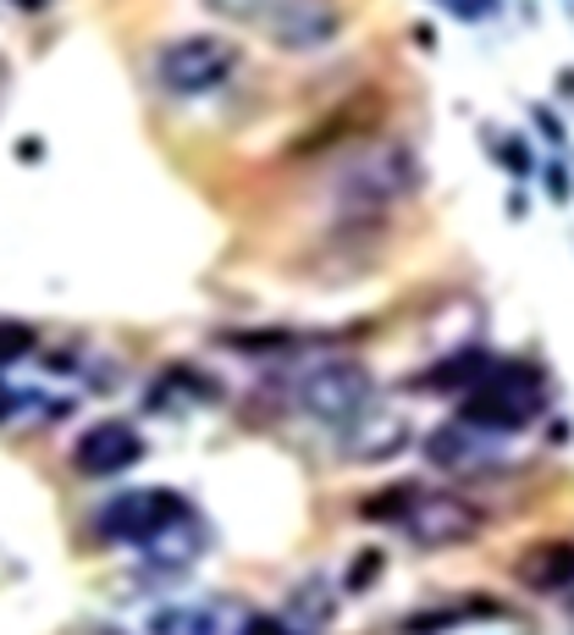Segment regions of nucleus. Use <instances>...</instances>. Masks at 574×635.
<instances>
[{"instance_id": "1", "label": "nucleus", "mask_w": 574, "mask_h": 635, "mask_svg": "<svg viewBox=\"0 0 574 635\" xmlns=\"http://www.w3.org/2000/svg\"><path fill=\"white\" fill-rule=\"evenodd\" d=\"M426 188V160L409 139H359L326 166L320 199L331 221H393Z\"/></svg>"}, {"instance_id": "2", "label": "nucleus", "mask_w": 574, "mask_h": 635, "mask_svg": "<svg viewBox=\"0 0 574 635\" xmlns=\"http://www.w3.org/2000/svg\"><path fill=\"white\" fill-rule=\"evenodd\" d=\"M553 409V370L531 354H497L486 381L453 398V420L486 431V437H525Z\"/></svg>"}, {"instance_id": "3", "label": "nucleus", "mask_w": 574, "mask_h": 635, "mask_svg": "<svg viewBox=\"0 0 574 635\" xmlns=\"http://www.w3.org/2000/svg\"><path fill=\"white\" fill-rule=\"evenodd\" d=\"M283 404L298 420L337 437L343 426H354L376 404V370L359 354H331V348L309 354V359H293L283 381Z\"/></svg>"}, {"instance_id": "4", "label": "nucleus", "mask_w": 574, "mask_h": 635, "mask_svg": "<svg viewBox=\"0 0 574 635\" xmlns=\"http://www.w3.org/2000/svg\"><path fill=\"white\" fill-rule=\"evenodd\" d=\"M244 72V44L227 33H177L149 56V78L166 100H210Z\"/></svg>"}, {"instance_id": "5", "label": "nucleus", "mask_w": 574, "mask_h": 635, "mask_svg": "<svg viewBox=\"0 0 574 635\" xmlns=\"http://www.w3.org/2000/svg\"><path fill=\"white\" fill-rule=\"evenodd\" d=\"M486 525H492V514H486V503L481 497H469V492H453V486H430L420 492V503L404 514V525H398V536L415 547V553H458V547H475L481 536H486Z\"/></svg>"}, {"instance_id": "6", "label": "nucleus", "mask_w": 574, "mask_h": 635, "mask_svg": "<svg viewBox=\"0 0 574 635\" xmlns=\"http://www.w3.org/2000/svg\"><path fill=\"white\" fill-rule=\"evenodd\" d=\"M188 514H199V508L177 486H128L95 508V536L106 547H144L149 536H160L166 525H177Z\"/></svg>"}, {"instance_id": "7", "label": "nucleus", "mask_w": 574, "mask_h": 635, "mask_svg": "<svg viewBox=\"0 0 574 635\" xmlns=\"http://www.w3.org/2000/svg\"><path fill=\"white\" fill-rule=\"evenodd\" d=\"M420 459L430 470L453 480H497V476H519L531 459H508V437H486L464 420H442L420 437Z\"/></svg>"}, {"instance_id": "8", "label": "nucleus", "mask_w": 574, "mask_h": 635, "mask_svg": "<svg viewBox=\"0 0 574 635\" xmlns=\"http://www.w3.org/2000/svg\"><path fill=\"white\" fill-rule=\"evenodd\" d=\"M255 28L283 56H315V50H331L343 39L348 11H343V0H271L255 17Z\"/></svg>"}, {"instance_id": "9", "label": "nucleus", "mask_w": 574, "mask_h": 635, "mask_svg": "<svg viewBox=\"0 0 574 635\" xmlns=\"http://www.w3.org/2000/svg\"><path fill=\"white\" fill-rule=\"evenodd\" d=\"M144 454H149V443H144L139 426L122 420V415H106V420H95V426H83L72 437L67 465H72L78 480H117L128 470H139Z\"/></svg>"}, {"instance_id": "10", "label": "nucleus", "mask_w": 574, "mask_h": 635, "mask_svg": "<svg viewBox=\"0 0 574 635\" xmlns=\"http://www.w3.org/2000/svg\"><path fill=\"white\" fill-rule=\"evenodd\" d=\"M249 603L232 597V592H199V597H182V603H160L144 635H249Z\"/></svg>"}, {"instance_id": "11", "label": "nucleus", "mask_w": 574, "mask_h": 635, "mask_svg": "<svg viewBox=\"0 0 574 635\" xmlns=\"http://www.w3.org/2000/svg\"><path fill=\"white\" fill-rule=\"evenodd\" d=\"M409 448H415V426L398 409H382V404H370L354 426L337 431V454L348 465H393Z\"/></svg>"}, {"instance_id": "12", "label": "nucleus", "mask_w": 574, "mask_h": 635, "mask_svg": "<svg viewBox=\"0 0 574 635\" xmlns=\"http://www.w3.org/2000/svg\"><path fill=\"white\" fill-rule=\"evenodd\" d=\"M519 614L492 597V592H464V597H447V603H430L398 619V635H453V631H475V625H514Z\"/></svg>"}, {"instance_id": "13", "label": "nucleus", "mask_w": 574, "mask_h": 635, "mask_svg": "<svg viewBox=\"0 0 574 635\" xmlns=\"http://www.w3.org/2000/svg\"><path fill=\"white\" fill-rule=\"evenodd\" d=\"M205 553H210V525H205L199 514H188V519H177V525H166L160 536L144 542L139 575L144 581H182V575L199 569Z\"/></svg>"}, {"instance_id": "14", "label": "nucleus", "mask_w": 574, "mask_h": 635, "mask_svg": "<svg viewBox=\"0 0 574 635\" xmlns=\"http://www.w3.org/2000/svg\"><path fill=\"white\" fill-rule=\"evenodd\" d=\"M492 359H497V354H492L486 343H453L442 359H430L426 370H415V376L404 381V393H409V398H464L469 387L486 381Z\"/></svg>"}, {"instance_id": "15", "label": "nucleus", "mask_w": 574, "mask_h": 635, "mask_svg": "<svg viewBox=\"0 0 574 635\" xmlns=\"http://www.w3.org/2000/svg\"><path fill=\"white\" fill-rule=\"evenodd\" d=\"M508 581L531 597H570L574 592V536H542L514 553Z\"/></svg>"}, {"instance_id": "16", "label": "nucleus", "mask_w": 574, "mask_h": 635, "mask_svg": "<svg viewBox=\"0 0 574 635\" xmlns=\"http://www.w3.org/2000/svg\"><path fill=\"white\" fill-rule=\"evenodd\" d=\"M370 100H382V95H354V100H337L315 128H304L293 145H287V160L293 166H304V160H331L337 150H348V145H359L365 139V111H370Z\"/></svg>"}, {"instance_id": "17", "label": "nucleus", "mask_w": 574, "mask_h": 635, "mask_svg": "<svg viewBox=\"0 0 574 635\" xmlns=\"http://www.w3.org/2000/svg\"><path fill=\"white\" fill-rule=\"evenodd\" d=\"M149 409H221L227 404V387L216 370L194 365V359H171L149 376V393H144Z\"/></svg>"}, {"instance_id": "18", "label": "nucleus", "mask_w": 574, "mask_h": 635, "mask_svg": "<svg viewBox=\"0 0 574 635\" xmlns=\"http://www.w3.org/2000/svg\"><path fill=\"white\" fill-rule=\"evenodd\" d=\"M216 343L238 359H304V354H326L337 343V331H298V326H232L216 331Z\"/></svg>"}, {"instance_id": "19", "label": "nucleus", "mask_w": 574, "mask_h": 635, "mask_svg": "<svg viewBox=\"0 0 574 635\" xmlns=\"http://www.w3.org/2000/svg\"><path fill=\"white\" fill-rule=\"evenodd\" d=\"M337 597H343V592L331 586V575H320V569H315V575H304V581H293V586H287L283 619H287V625H298V631L320 635L331 619H337V608H343Z\"/></svg>"}, {"instance_id": "20", "label": "nucleus", "mask_w": 574, "mask_h": 635, "mask_svg": "<svg viewBox=\"0 0 574 635\" xmlns=\"http://www.w3.org/2000/svg\"><path fill=\"white\" fill-rule=\"evenodd\" d=\"M420 492H426V480L420 476H398V480H382V486H370L359 503H354V519L359 525H404V514L420 503Z\"/></svg>"}, {"instance_id": "21", "label": "nucleus", "mask_w": 574, "mask_h": 635, "mask_svg": "<svg viewBox=\"0 0 574 635\" xmlns=\"http://www.w3.org/2000/svg\"><path fill=\"white\" fill-rule=\"evenodd\" d=\"M481 145H486V156L497 171H508L514 182H531L536 171H542V156H536V145L525 139V133H503V128H481Z\"/></svg>"}, {"instance_id": "22", "label": "nucleus", "mask_w": 574, "mask_h": 635, "mask_svg": "<svg viewBox=\"0 0 574 635\" xmlns=\"http://www.w3.org/2000/svg\"><path fill=\"white\" fill-rule=\"evenodd\" d=\"M382 581H387V553H382V547H359V553L348 558L337 592H343V597H365V592L382 586Z\"/></svg>"}, {"instance_id": "23", "label": "nucleus", "mask_w": 574, "mask_h": 635, "mask_svg": "<svg viewBox=\"0 0 574 635\" xmlns=\"http://www.w3.org/2000/svg\"><path fill=\"white\" fill-rule=\"evenodd\" d=\"M536 177H542V194H547L558 210H564V205H574V160L570 156H547Z\"/></svg>"}, {"instance_id": "24", "label": "nucleus", "mask_w": 574, "mask_h": 635, "mask_svg": "<svg viewBox=\"0 0 574 635\" xmlns=\"http://www.w3.org/2000/svg\"><path fill=\"white\" fill-rule=\"evenodd\" d=\"M33 343H39V331H33L28 320L0 316V365H17V359H28V354H33Z\"/></svg>"}, {"instance_id": "25", "label": "nucleus", "mask_w": 574, "mask_h": 635, "mask_svg": "<svg viewBox=\"0 0 574 635\" xmlns=\"http://www.w3.org/2000/svg\"><path fill=\"white\" fill-rule=\"evenodd\" d=\"M531 128L553 145V156H564V150H570V122H564L547 100H531Z\"/></svg>"}, {"instance_id": "26", "label": "nucleus", "mask_w": 574, "mask_h": 635, "mask_svg": "<svg viewBox=\"0 0 574 635\" xmlns=\"http://www.w3.org/2000/svg\"><path fill=\"white\" fill-rule=\"evenodd\" d=\"M210 17H221V22H255L271 0H199Z\"/></svg>"}, {"instance_id": "27", "label": "nucleus", "mask_w": 574, "mask_h": 635, "mask_svg": "<svg viewBox=\"0 0 574 635\" xmlns=\"http://www.w3.org/2000/svg\"><path fill=\"white\" fill-rule=\"evenodd\" d=\"M447 17H458V22H492L497 11H503V0H436Z\"/></svg>"}, {"instance_id": "28", "label": "nucleus", "mask_w": 574, "mask_h": 635, "mask_svg": "<svg viewBox=\"0 0 574 635\" xmlns=\"http://www.w3.org/2000/svg\"><path fill=\"white\" fill-rule=\"evenodd\" d=\"M249 635H309V631H298V625H287L283 614H249Z\"/></svg>"}, {"instance_id": "29", "label": "nucleus", "mask_w": 574, "mask_h": 635, "mask_svg": "<svg viewBox=\"0 0 574 635\" xmlns=\"http://www.w3.org/2000/svg\"><path fill=\"white\" fill-rule=\"evenodd\" d=\"M542 426H547V431H542V443H547V448H564V443H570V437H574V431H570V420H564V415H547Z\"/></svg>"}, {"instance_id": "30", "label": "nucleus", "mask_w": 574, "mask_h": 635, "mask_svg": "<svg viewBox=\"0 0 574 635\" xmlns=\"http://www.w3.org/2000/svg\"><path fill=\"white\" fill-rule=\"evenodd\" d=\"M409 44L426 50V56H436V22H415V28H409Z\"/></svg>"}, {"instance_id": "31", "label": "nucleus", "mask_w": 574, "mask_h": 635, "mask_svg": "<svg viewBox=\"0 0 574 635\" xmlns=\"http://www.w3.org/2000/svg\"><path fill=\"white\" fill-rule=\"evenodd\" d=\"M503 210H508V221H525V216H531V194H525V188H514V194L503 199Z\"/></svg>"}, {"instance_id": "32", "label": "nucleus", "mask_w": 574, "mask_h": 635, "mask_svg": "<svg viewBox=\"0 0 574 635\" xmlns=\"http://www.w3.org/2000/svg\"><path fill=\"white\" fill-rule=\"evenodd\" d=\"M17 160H28V166H39V160H44V139H39V133H28V139H17Z\"/></svg>"}, {"instance_id": "33", "label": "nucleus", "mask_w": 574, "mask_h": 635, "mask_svg": "<svg viewBox=\"0 0 574 635\" xmlns=\"http://www.w3.org/2000/svg\"><path fill=\"white\" fill-rule=\"evenodd\" d=\"M17 409H22V398H17V393L6 387V376H0V420H6V415H17Z\"/></svg>"}, {"instance_id": "34", "label": "nucleus", "mask_w": 574, "mask_h": 635, "mask_svg": "<svg viewBox=\"0 0 574 635\" xmlns=\"http://www.w3.org/2000/svg\"><path fill=\"white\" fill-rule=\"evenodd\" d=\"M558 95H564V100H574V67H564V72H558Z\"/></svg>"}, {"instance_id": "35", "label": "nucleus", "mask_w": 574, "mask_h": 635, "mask_svg": "<svg viewBox=\"0 0 574 635\" xmlns=\"http://www.w3.org/2000/svg\"><path fill=\"white\" fill-rule=\"evenodd\" d=\"M6 6H17V11H28V17H33V11H44L50 0H6Z\"/></svg>"}]
</instances>
